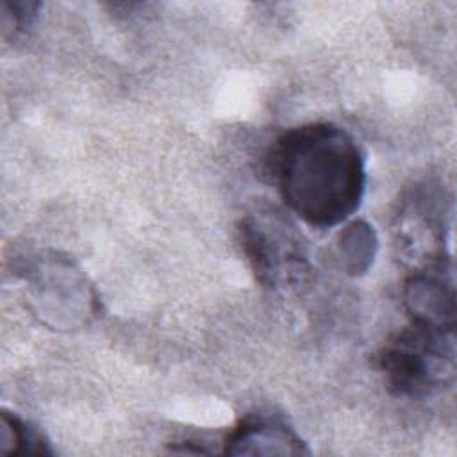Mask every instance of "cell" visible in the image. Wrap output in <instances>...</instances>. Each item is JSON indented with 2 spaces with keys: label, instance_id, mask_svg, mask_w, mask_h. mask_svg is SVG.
Segmentation results:
<instances>
[{
  "label": "cell",
  "instance_id": "6da1fadb",
  "mask_svg": "<svg viewBox=\"0 0 457 457\" xmlns=\"http://www.w3.org/2000/svg\"><path fill=\"white\" fill-rule=\"evenodd\" d=\"M271 171L287 207L318 228L346 221L366 187L364 155L334 123H307L286 132L271 152Z\"/></svg>",
  "mask_w": 457,
  "mask_h": 457
},
{
  "label": "cell",
  "instance_id": "7a4b0ae2",
  "mask_svg": "<svg viewBox=\"0 0 457 457\" xmlns=\"http://www.w3.org/2000/svg\"><path fill=\"white\" fill-rule=\"evenodd\" d=\"M378 364L393 395H430L453 378V332L430 330L412 323L384 346Z\"/></svg>",
  "mask_w": 457,
  "mask_h": 457
},
{
  "label": "cell",
  "instance_id": "3957f363",
  "mask_svg": "<svg viewBox=\"0 0 457 457\" xmlns=\"http://www.w3.org/2000/svg\"><path fill=\"white\" fill-rule=\"evenodd\" d=\"M239 232L252 270L264 286L275 287L291 280L303 268L302 245L278 216H246Z\"/></svg>",
  "mask_w": 457,
  "mask_h": 457
},
{
  "label": "cell",
  "instance_id": "277c9868",
  "mask_svg": "<svg viewBox=\"0 0 457 457\" xmlns=\"http://www.w3.org/2000/svg\"><path fill=\"white\" fill-rule=\"evenodd\" d=\"M441 268L443 264L434 270H420L407 278L403 289L405 307L414 325L439 332H453L455 289L453 282L443 277Z\"/></svg>",
  "mask_w": 457,
  "mask_h": 457
},
{
  "label": "cell",
  "instance_id": "5b68a950",
  "mask_svg": "<svg viewBox=\"0 0 457 457\" xmlns=\"http://www.w3.org/2000/svg\"><path fill=\"white\" fill-rule=\"evenodd\" d=\"M228 455H307L309 448L300 436L273 418H252L230 432L225 441Z\"/></svg>",
  "mask_w": 457,
  "mask_h": 457
},
{
  "label": "cell",
  "instance_id": "8992f818",
  "mask_svg": "<svg viewBox=\"0 0 457 457\" xmlns=\"http://www.w3.org/2000/svg\"><path fill=\"white\" fill-rule=\"evenodd\" d=\"M336 253L339 266L348 275H362L371 266L377 253V234L362 220L350 221L337 236Z\"/></svg>",
  "mask_w": 457,
  "mask_h": 457
},
{
  "label": "cell",
  "instance_id": "52a82bcc",
  "mask_svg": "<svg viewBox=\"0 0 457 457\" xmlns=\"http://www.w3.org/2000/svg\"><path fill=\"white\" fill-rule=\"evenodd\" d=\"M52 455L45 437L18 416L0 414V455Z\"/></svg>",
  "mask_w": 457,
  "mask_h": 457
},
{
  "label": "cell",
  "instance_id": "ba28073f",
  "mask_svg": "<svg viewBox=\"0 0 457 457\" xmlns=\"http://www.w3.org/2000/svg\"><path fill=\"white\" fill-rule=\"evenodd\" d=\"M37 2L16 0V2H2V29L4 32H18L23 30L37 12Z\"/></svg>",
  "mask_w": 457,
  "mask_h": 457
}]
</instances>
